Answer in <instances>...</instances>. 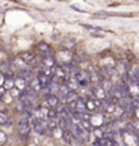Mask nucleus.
Here are the masks:
<instances>
[{"label":"nucleus","mask_w":139,"mask_h":146,"mask_svg":"<svg viewBox=\"0 0 139 146\" xmlns=\"http://www.w3.org/2000/svg\"><path fill=\"white\" fill-rule=\"evenodd\" d=\"M32 131V127L29 123H19L18 124V135L22 138H27L29 134Z\"/></svg>","instance_id":"1"},{"label":"nucleus","mask_w":139,"mask_h":146,"mask_svg":"<svg viewBox=\"0 0 139 146\" xmlns=\"http://www.w3.org/2000/svg\"><path fill=\"white\" fill-rule=\"evenodd\" d=\"M33 102L32 101H19L18 107H17V111L19 113H25V112H32L33 111Z\"/></svg>","instance_id":"2"},{"label":"nucleus","mask_w":139,"mask_h":146,"mask_svg":"<svg viewBox=\"0 0 139 146\" xmlns=\"http://www.w3.org/2000/svg\"><path fill=\"white\" fill-rule=\"evenodd\" d=\"M55 66H56V60H55V56L46 55V56L42 57V67H49V68H53Z\"/></svg>","instance_id":"3"},{"label":"nucleus","mask_w":139,"mask_h":146,"mask_svg":"<svg viewBox=\"0 0 139 146\" xmlns=\"http://www.w3.org/2000/svg\"><path fill=\"white\" fill-rule=\"evenodd\" d=\"M45 98H46V104L49 105V107H52V108H55V107H57V104H59V97H57L56 94H52V93H49V94L45 96Z\"/></svg>","instance_id":"4"},{"label":"nucleus","mask_w":139,"mask_h":146,"mask_svg":"<svg viewBox=\"0 0 139 146\" xmlns=\"http://www.w3.org/2000/svg\"><path fill=\"white\" fill-rule=\"evenodd\" d=\"M14 88H17L18 90H25L26 89V79L22 76H18L17 79H14Z\"/></svg>","instance_id":"5"},{"label":"nucleus","mask_w":139,"mask_h":146,"mask_svg":"<svg viewBox=\"0 0 139 146\" xmlns=\"http://www.w3.org/2000/svg\"><path fill=\"white\" fill-rule=\"evenodd\" d=\"M32 90H34L36 93H38V92H41L42 90V86H41V83L38 82V78L37 76H34L32 81H30V86H29Z\"/></svg>","instance_id":"6"},{"label":"nucleus","mask_w":139,"mask_h":146,"mask_svg":"<svg viewBox=\"0 0 139 146\" xmlns=\"http://www.w3.org/2000/svg\"><path fill=\"white\" fill-rule=\"evenodd\" d=\"M76 98H78V94H76V92H74V90H71V92H68L67 93V96L63 98V101H66L67 104H72V102L76 101Z\"/></svg>","instance_id":"7"},{"label":"nucleus","mask_w":139,"mask_h":146,"mask_svg":"<svg viewBox=\"0 0 139 146\" xmlns=\"http://www.w3.org/2000/svg\"><path fill=\"white\" fill-rule=\"evenodd\" d=\"M68 92H71V90H70L66 85H60V88H59V90H57V93H59V96H60V98H62V100H63L64 97L67 96V93H68Z\"/></svg>","instance_id":"8"},{"label":"nucleus","mask_w":139,"mask_h":146,"mask_svg":"<svg viewBox=\"0 0 139 146\" xmlns=\"http://www.w3.org/2000/svg\"><path fill=\"white\" fill-rule=\"evenodd\" d=\"M3 85H4V86H3L4 90H11L14 88V78H6Z\"/></svg>","instance_id":"9"},{"label":"nucleus","mask_w":139,"mask_h":146,"mask_svg":"<svg viewBox=\"0 0 139 146\" xmlns=\"http://www.w3.org/2000/svg\"><path fill=\"white\" fill-rule=\"evenodd\" d=\"M75 44H76V41L74 38H66V40H64V45H66V48H68V49L74 48Z\"/></svg>","instance_id":"10"},{"label":"nucleus","mask_w":139,"mask_h":146,"mask_svg":"<svg viewBox=\"0 0 139 146\" xmlns=\"http://www.w3.org/2000/svg\"><path fill=\"white\" fill-rule=\"evenodd\" d=\"M38 49L41 52H49L51 48H49V45L46 44V42H40V44H38Z\"/></svg>","instance_id":"11"},{"label":"nucleus","mask_w":139,"mask_h":146,"mask_svg":"<svg viewBox=\"0 0 139 146\" xmlns=\"http://www.w3.org/2000/svg\"><path fill=\"white\" fill-rule=\"evenodd\" d=\"M46 116H48V119H49V120H52V119H55V117L57 116V113H56V111H55V108L49 109V111L46 112Z\"/></svg>","instance_id":"12"},{"label":"nucleus","mask_w":139,"mask_h":146,"mask_svg":"<svg viewBox=\"0 0 139 146\" xmlns=\"http://www.w3.org/2000/svg\"><path fill=\"white\" fill-rule=\"evenodd\" d=\"M8 120V117H7L6 113H3V112H0V126H3L6 121Z\"/></svg>","instance_id":"13"},{"label":"nucleus","mask_w":139,"mask_h":146,"mask_svg":"<svg viewBox=\"0 0 139 146\" xmlns=\"http://www.w3.org/2000/svg\"><path fill=\"white\" fill-rule=\"evenodd\" d=\"M83 27H86V29H89V30H94V32H101V27H97V26L83 25Z\"/></svg>","instance_id":"14"},{"label":"nucleus","mask_w":139,"mask_h":146,"mask_svg":"<svg viewBox=\"0 0 139 146\" xmlns=\"http://www.w3.org/2000/svg\"><path fill=\"white\" fill-rule=\"evenodd\" d=\"M7 141V135L3 131H0V143H6Z\"/></svg>","instance_id":"15"},{"label":"nucleus","mask_w":139,"mask_h":146,"mask_svg":"<svg viewBox=\"0 0 139 146\" xmlns=\"http://www.w3.org/2000/svg\"><path fill=\"white\" fill-rule=\"evenodd\" d=\"M71 8L75 10V11H79V13H86V11H83L82 8H79V7H76V6H71Z\"/></svg>","instance_id":"16"},{"label":"nucleus","mask_w":139,"mask_h":146,"mask_svg":"<svg viewBox=\"0 0 139 146\" xmlns=\"http://www.w3.org/2000/svg\"><path fill=\"white\" fill-rule=\"evenodd\" d=\"M90 36H91V37H102V34H100V33H91V34H90Z\"/></svg>","instance_id":"17"}]
</instances>
